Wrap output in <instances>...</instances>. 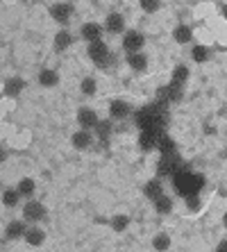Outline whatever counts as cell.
<instances>
[{"mask_svg":"<svg viewBox=\"0 0 227 252\" xmlns=\"http://www.w3.org/2000/svg\"><path fill=\"white\" fill-rule=\"evenodd\" d=\"M46 218V207H43V202H39V200H30V202H25L23 207V220L25 223H39V220H43Z\"/></svg>","mask_w":227,"mask_h":252,"instance_id":"277c9868","label":"cell"},{"mask_svg":"<svg viewBox=\"0 0 227 252\" xmlns=\"http://www.w3.org/2000/svg\"><path fill=\"white\" fill-rule=\"evenodd\" d=\"M143 193H146V198L150 200H157L159 195L163 193V187H162V182L159 180H150V182H146V187H143Z\"/></svg>","mask_w":227,"mask_h":252,"instance_id":"ffe728a7","label":"cell"},{"mask_svg":"<svg viewBox=\"0 0 227 252\" xmlns=\"http://www.w3.org/2000/svg\"><path fill=\"white\" fill-rule=\"evenodd\" d=\"M223 225H225V229H227V211H225V216H223Z\"/></svg>","mask_w":227,"mask_h":252,"instance_id":"e575fe53","label":"cell"},{"mask_svg":"<svg viewBox=\"0 0 227 252\" xmlns=\"http://www.w3.org/2000/svg\"><path fill=\"white\" fill-rule=\"evenodd\" d=\"M128 227H130V216L116 214V216L111 218V229H114V232H125Z\"/></svg>","mask_w":227,"mask_h":252,"instance_id":"484cf974","label":"cell"},{"mask_svg":"<svg viewBox=\"0 0 227 252\" xmlns=\"http://www.w3.org/2000/svg\"><path fill=\"white\" fill-rule=\"evenodd\" d=\"M216 252H227V239H223L218 246H216Z\"/></svg>","mask_w":227,"mask_h":252,"instance_id":"d6a6232c","label":"cell"},{"mask_svg":"<svg viewBox=\"0 0 227 252\" xmlns=\"http://www.w3.org/2000/svg\"><path fill=\"white\" fill-rule=\"evenodd\" d=\"M173 39H175V43L184 46V43H189L193 39V30L189 28V25H177V28L173 30Z\"/></svg>","mask_w":227,"mask_h":252,"instance_id":"ac0fdd59","label":"cell"},{"mask_svg":"<svg viewBox=\"0 0 227 252\" xmlns=\"http://www.w3.org/2000/svg\"><path fill=\"white\" fill-rule=\"evenodd\" d=\"M94 132L98 134L100 143H107V139H109V134H111V123H109V121H100L98 127H96Z\"/></svg>","mask_w":227,"mask_h":252,"instance_id":"4316f807","label":"cell"},{"mask_svg":"<svg viewBox=\"0 0 227 252\" xmlns=\"http://www.w3.org/2000/svg\"><path fill=\"white\" fill-rule=\"evenodd\" d=\"M173 187L175 191L184 198L189 195L200 193V189L204 187V175H195V173H189V170H180L177 175H173Z\"/></svg>","mask_w":227,"mask_h":252,"instance_id":"6da1fadb","label":"cell"},{"mask_svg":"<svg viewBox=\"0 0 227 252\" xmlns=\"http://www.w3.org/2000/svg\"><path fill=\"white\" fill-rule=\"evenodd\" d=\"M70 43H73V34H70L68 30H59L57 34H55V41H53L55 50H66Z\"/></svg>","mask_w":227,"mask_h":252,"instance_id":"d6986e66","label":"cell"},{"mask_svg":"<svg viewBox=\"0 0 227 252\" xmlns=\"http://www.w3.org/2000/svg\"><path fill=\"white\" fill-rule=\"evenodd\" d=\"M128 66L134 73H143L148 68V55L146 53H128Z\"/></svg>","mask_w":227,"mask_h":252,"instance_id":"9a60e30c","label":"cell"},{"mask_svg":"<svg viewBox=\"0 0 227 252\" xmlns=\"http://www.w3.org/2000/svg\"><path fill=\"white\" fill-rule=\"evenodd\" d=\"M87 55H89V59L98 66V68H105V66L109 64V48H107V43L102 41V39H100V41L89 43Z\"/></svg>","mask_w":227,"mask_h":252,"instance_id":"3957f363","label":"cell"},{"mask_svg":"<svg viewBox=\"0 0 227 252\" xmlns=\"http://www.w3.org/2000/svg\"><path fill=\"white\" fill-rule=\"evenodd\" d=\"M50 16H53L55 23L66 25L70 21V16H73V7L68 2H57V5L50 7Z\"/></svg>","mask_w":227,"mask_h":252,"instance_id":"9c48e42d","label":"cell"},{"mask_svg":"<svg viewBox=\"0 0 227 252\" xmlns=\"http://www.w3.org/2000/svg\"><path fill=\"white\" fill-rule=\"evenodd\" d=\"M223 16H225V21H227V5H223Z\"/></svg>","mask_w":227,"mask_h":252,"instance_id":"836d02e7","label":"cell"},{"mask_svg":"<svg viewBox=\"0 0 227 252\" xmlns=\"http://www.w3.org/2000/svg\"><path fill=\"white\" fill-rule=\"evenodd\" d=\"M2 91H5L7 98H18L25 91V80L23 77H7Z\"/></svg>","mask_w":227,"mask_h":252,"instance_id":"8fae6325","label":"cell"},{"mask_svg":"<svg viewBox=\"0 0 227 252\" xmlns=\"http://www.w3.org/2000/svg\"><path fill=\"white\" fill-rule=\"evenodd\" d=\"M18 198H21L18 189H5V191H2V205L9 207V209L18 205Z\"/></svg>","mask_w":227,"mask_h":252,"instance_id":"d4e9b609","label":"cell"},{"mask_svg":"<svg viewBox=\"0 0 227 252\" xmlns=\"http://www.w3.org/2000/svg\"><path fill=\"white\" fill-rule=\"evenodd\" d=\"M163 132H157V129H143L139 134V148L143 150V153H150L152 148H157L159 143V136H162Z\"/></svg>","mask_w":227,"mask_h":252,"instance_id":"ba28073f","label":"cell"},{"mask_svg":"<svg viewBox=\"0 0 227 252\" xmlns=\"http://www.w3.org/2000/svg\"><path fill=\"white\" fill-rule=\"evenodd\" d=\"M187 209L189 211H200V209H202V200H200L198 193L189 195V198H187Z\"/></svg>","mask_w":227,"mask_h":252,"instance_id":"1f68e13d","label":"cell"},{"mask_svg":"<svg viewBox=\"0 0 227 252\" xmlns=\"http://www.w3.org/2000/svg\"><path fill=\"white\" fill-rule=\"evenodd\" d=\"M157 148H159V153H162V155H173V153H177V146H175V141L170 139L168 134H162V136H159Z\"/></svg>","mask_w":227,"mask_h":252,"instance_id":"603a6c76","label":"cell"},{"mask_svg":"<svg viewBox=\"0 0 227 252\" xmlns=\"http://www.w3.org/2000/svg\"><path fill=\"white\" fill-rule=\"evenodd\" d=\"M39 84L41 87H46V89H53L59 84V73L53 68H43L39 73Z\"/></svg>","mask_w":227,"mask_h":252,"instance_id":"e0dca14e","label":"cell"},{"mask_svg":"<svg viewBox=\"0 0 227 252\" xmlns=\"http://www.w3.org/2000/svg\"><path fill=\"white\" fill-rule=\"evenodd\" d=\"M152 205H155V211H157V214H170V211H173V200H170L166 193H162L157 200H152Z\"/></svg>","mask_w":227,"mask_h":252,"instance_id":"7402d4cb","label":"cell"},{"mask_svg":"<svg viewBox=\"0 0 227 252\" xmlns=\"http://www.w3.org/2000/svg\"><path fill=\"white\" fill-rule=\"evenodd\" d=\"M152 248L157 252H166L170 248V236L166 232H159V234L152 236Z\"/></svg>","mask_w":227,"mask_h":252,"instance_id":"cb8c5ba5","label":"cell"},{"mask_svg":"<svg viewBox=\"0 0 227 252\" xmlns=\"http://www.w3.org/2000/svg\"><path fill=\"white\" fill-rule=\"evenodd\" d=\"M139 5H141V9H143L146 14H155V12H159L162 2H159V0H141Z\"/></svg>","mask_w":227,"mask_h":252,"instance_id":"4dcf8cb0","label":"cell"},{"mask_svg":"<svg viewBox=\"0 0 227 252\" xmlns=\"http://www.w3.org/2000/svg\"><path fill=\"white\" fill-rule=\"evenodd\" d=\"M25 220H12V223L5 227V241H18V239H25Z\"/></svg>","mask_w":227,"mask_h":252,"instance_id":"5bb4252c","label":"cell"},{"mask_svg":"<svg viewBox=\"0 0 227 252\" xmlns=\"http://www.w3.org/2000/svg\"><path fill=\"white\" fill-rule=\"evenodd\" d=\"M143 43H146V36L141 34L139 30H128V32L123 34V48H125V53H141Z\"/></svg>","mask_w":227,"mask_h":252,"instance_id":"5b68a950","label":"cell"},{"mask_svg":"<svg viewBox=\"0 0 227 252\" xmlns=\"http://www.w3.org/2000/svg\"><path fill=\"white\" fill-rule=\"evenodd\" d=\"M102 32H105V25H100V23H84L80 28V36L84 39L87 43H94V41H100L102 39Z\"/></svg>","mask_w":227,"mask_h":252,"instance_id":"52a82bcc","label":"cell"},{"mask_svg":"<svg viewBox=\"0 0 227 252\" xmlns=\"http://www.w3.org/2000/svg\"><path fill=\"white\" fill-rule=\"evenodd\" d=\"M187 80H189V68H187V66H175V70H173V80H170V82L184 84Z\"/></svg>","mask_w":227,"mask_h":252,"instance_id":"f546056e","label":"cell"},{"mask_svg":"<svg viewBox=\"0 0 227 252\" xmlns=\"http://www.w3.org/2000/svg\"><path fill=\"white\" fill-rule=\"evenodd\" d=\"M191 57H193V62H198V64H204V62L209 59V48H207V46H193Z\"/></svg>","mask_w":227,"mask_h":252,"instance_id":"f1b7e54d","label":"cell"},{"mask_svg":"<svg viewBox=\"0 0 227 252\" xmlns=\"http://www.w3.org/2000/svg\"><path fill=\"white\" fill-rule=\"evenodd\" d=\"M130 114H132V107H130V102H125V100H111V102H109V116L111 118L123 121V118H128Z\"/></svg>","mask_w":227,"mask_h":252,"instance_id":"4fadbf2b","label":"cell"},{"mask_svg":"<svg viewBox=\"0 0 227 252\" xmlns=\"http://www.w3.org/2000/svg\"><path fill=\"white\" fill-rule=\"evenodd\" d=\"M43 241H46V232L39 227H28V232H25V243L32 248H39L43 246Z\"/></svg>","mask_w":227,"mask_h":252,"instance_id":"2e32d148","label":"cell"},{"mask_svg":"<svg viewBox=\"0 0 227 252\" xmlns=\"http://www.w3.org/2000/svg\"><path fill=\"white\" fill-rule=\"evenodd\" d=\"M16 189H18V193H21V198H32V195H34V189H36V182L32 177H23V180L16 184Z\"/></svg>","mask_w":227,"mask_h":252,"instance_id":"44dd1931","label":"cell"},{"mask_svg":"<svg viewBox=\"0 0 227 252\" xmlns=\"http://www.w3.org/2000/svg\"><path fill=\"white\" fill-rule=\"evenodd\" d=\"M105 30L109 32V34H125V18H123V14H109V16L105 18Z\"/></svg>","mask_w":227,"mask_h":252,"instance_id":"7c38bea8","label":"cell"},{"mask_svg":"<svg viewBox=\"0 0 227 252\" xmlns=\"http://www.w3.org/2000/svg\"><path fill=\"white\" fill-rule=\"evenodd\" d=\"M98 123H100V118L91 107H80V109H77V125H80L82 129H91V132H94V129L98 127Z\"/></svg>","mask_w":227,"mask_h":252,"instance_id":"8992f818","label":"cell"},{"mask_svg":"<svg viewBox=\"0 0 227 252\" xmlns=\"http://www.w3.org/2000/svg\"><path fill=\"white\" fill-rule=\"evenodd\" d=\"M70 143L75 150H89V148L94 146V134H91V129H77L75 134L70 136Z\"/></svg>","mask_w":227,"mask_h":252,"instance_id":"30bf717a","label":"cell"},{"mask_svg":"<svg viewBox=\"0 0 227 252\" xmlns=\"http://www.w3.org/2000/svg\"><path fill=\"white\" fill-rule=\"evenodd\" d=\"M80 91L84 95H96V91H98V82H96L94 77H84L80 82Z\"/></svg>","mask_w":227,"mask_h":252,"instance_id":"83f0119b","label":"cell"},{"mask_svg":"<svg viewBox=\"0 0 227 252\" xmlns=\"http://www.w3.org/2000/svg\"><path fill=\"white\" fill-rule=\"evenodd\" d=\"M182 170V157L177 153L173 155H162V159L157 161V175L159 177H173Z\"/></svg>","mask_w":227,"mask_h":252,"instance_id":"7a4b0ae2","label":"cell"}]
</instances>
